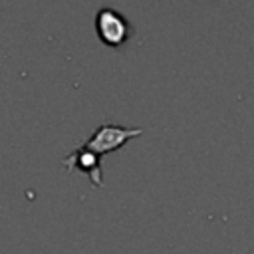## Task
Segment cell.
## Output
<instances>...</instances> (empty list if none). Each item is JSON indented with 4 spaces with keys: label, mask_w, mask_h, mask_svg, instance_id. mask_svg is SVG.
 I'll return each instance as SVG.
<instances>
[{
    "label": "cell",
    "mask_w": 254,
    "mask_h": 254,
    "mask_svg": "<svg viewBox=\"0 0 254 254\" xmlns=\"http://www.w3.org/2000/svg\"><path fill=\"white\" fill-rule=\"evenodd\" d=\"M141 133H143V129L121 127V125H113V123H103V125H99L91 133V137L81 147H85L87 151H91L97 157H101L105 153H111V151L121 149L129 139L139 137Z\"/></svg>",
    "instance_id": "obj_1"
},
{
    "label": "cell",
    "mask_w": 254,
    "mask_h": 254,
    "mask_svg": "<svg viewBox=\"0 0 254 254\" xmlns=\"http://www.w3.org/2000/svg\"><path fill=\"white\" fill-rule=\"evenodd\" d=\"M95 32L99 40L111 48H121L133 34L129 20L115 8H99L95 14Z\"/></svg>",
    "instance_id": "obj_2"
},
{
    "label": "cell",
    "mask_w": 254,
    "mask_h": 254,
    "mask_svg": "<svg viewBox=\"0 0 254 254\" xmlns=\"http://www.w3.org/2000/svg\"><path fill=\"white\" fill-rule=\"evenodd\" d=\"M64 167L67 171H75L79 169L81 173H85L91 181V185L99 187L103 183V173H101V165H99V157L91 151H87L85 147H79L75 149L73 153H69L65 159H64Z\"/></svg>",
    "instance_id": "obj_3"
},
{
    "label": "cell",
    "mask_w": 254,
    "mask_h": 254,
    "mask_svg": "<svg viewBox=\"0 0 254 254\" xmlns=\"http://www.w3.org/2000/svg\"><path fill=\"white\" fill-rule=\"evenodd\" d=\"M250 254H254V250H252V252H250Z\"/></svg>",
    "instance_id": "obj_4"
}]
</instances>
